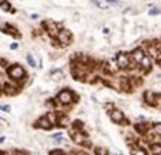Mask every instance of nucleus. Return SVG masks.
<instances>
[{
	"label": "nucleus",
	"instance_id": "nucleus-1",
	"mask_svg": "<svg viewBox=\"0 0 161 155\" xmlns=\"http://www.w3.org/2000/svg\"><path fill=\"white\" fill-rule=\"evenodd\" d=\"M8 73H9V76H11L12 79H21V78L25 75V73H24V69L21 66H18V64L12 66L11 69L8 70Z\"/></svg>",
	"mask_w": 161,
	"mask_h": 155
},
{
	"label": "nucleus",
	"instance_id": "nucleus-2",
	"mask_svg": "<svg viewBox=\"0 0 161 155\" xmlns=\"http://www.w3.org/2000/svg\"><path fill=\"white\" fill-rule=\"evenodd\" d=\"M72 98H73V94L69 90H63V91L58 94V102H61V103H70Z\"/></svg>",
	"mask_w": 161,
	"mask_h": 155
},
{
	"label": "nucleus",
	"instance_id": "nucleus-3",
	"mask_svg": "<svg viewBox=\"0 0 161 155\" xmlns=\"http://www.w3.org/2000/svg\"><path fill=\"white\" fill-rule=\"evenodd\" d=\"M116 64L119 66L121 69H125L127 66H128V57H127V54L119 52V54L116 55Z\"/></svg>",
	"mask_w": 161,
	"mask_h": 155
},
{
	"label": "nucleus",
	"instance_id": "nucleus-4",
	"mask_svg": "<svg viewBox=\"0 0 161 155\" xmlns=\"http://www.w3.org/2000/svg\"><path fill=\"white\" fill-rule=\"evenodd\" d=\"M110 118H112V121L114 122H116V124H119V122H122L124 121V113L121 112V110H112L110 112Z\"/></svg>",
	"mask_w": 161,
	"mask_h": 155
},
{
	"label": "nucleus",
	"instance_id": "nucleus-5",
	"mask_svg": "<svg viewBox=\"0 0 161 155\" xmlns=\"http://www.w3.org/2000/svg\"><path fill=\"white\" fill-rule=\"evenodd\" d=\"M131 55H133V60H134L136 63H142V61H143V58H145V54H143L142 49H134Z\"/></svg>",
	"mask_w": 161,
	"mask_h": 155
},
{
	"label": "nucleus",
	"instance_id": "nucleus-6",
	"mask_svg": "<svg viewBox=\"0 0 161 155\" xmlns=\"http://www.w3.org/2000/svg\"><path fill=\"white\" fill-rule=\"evenodd\" d=\"M37 127L48 130V128H51V127H52V122H51L49 119H48V118H40V119L37 121Z\"/></svg>",
	"mask_w": 161,
	"mask_h": 155
},
{
	"label": "nucleus",
	"instance_id": "nucleus-7",
	"mask_svg": "<svg viewBox=\"0 0 161 155\" xmlns=\"http://www.w3.org/2000/svg\"><path fill=\"white\" fill-rule=\"evenodd\" d=\"M145 98H146V102H148L149 104H157V102H155V96H154V92L146 91V92H145Z\"/></svg>",
	"mask_w": 161,
	"mask_h": 155
},
{
	"label": "nucleus",
	"instance_id": "nucleus-8",
	"mask_svg": "<svg viewBox=\"0 0 161 155\" xmlns=\"http://www.w3.org/2000/svg\"><path fill=\"white\" fill-rule=\"evenodd\" d=\"M58 39H60V42H63V43H67V40L70 39V33L67 30H63L60 33V36H58Z\"/></svg>",
	"mask_w": 161,
	"mask_h": 155
},
{
	"label": "nucleus",
	"instance_id": "nucleus-9",
	"mask_svg": "<svg viewBox=\"0 0 161 155\" xmlns=\"http://www.w3.org/2000/svg\"><path fill=\"white\" fill-rule=\"evenodd\" d=\"M148 127H149L148 124H137V125H136V131H139L140 134H143V133L148 130Z\"/></svg>",
	"mask_w": 161,
	"mask_h": 155
},
{
	"label": "nucleus",
	"instance_id": "nucleus-10",
	"mask_svg": "<svg viewBox=\"0 0 161 155\" xmlns=\"http://www.w3.org/2000/svg\"><path fill=\"white\" fill-rule=\"evenodd\" d=\"M151 151H152L154 155H161V145H152Z\"/></svg>",
	"mask_w": 161,
	"mask_h": 155
},
{
	"label": "nucleus",
	"instance_id": "nucleus-11",
	"mask_svg": "<svg viewBox=\"0 0 161 155\" xmlns=\"http://www.w3.org/2000/svg\"><path fill=\"white\" fill-rule=\"evenodd\" d=\"M140 64L143 66L145 69H149V67H151V60H149V58H148V57H145V58H143V61H142V63H140Z\"/></svg>",
	"mask_w": 161,
	"mask_h": 155
},
{
	"label": "nucleus",
	"instance_id": "nucleus-12",
	"mask_svg": "<svg viewBox=\"0 0 161 155\" xmlns=\"http://www.w3.org/2000/svg\"><path fill=\"white\" fill-rule=\"evenodd\" d=\"M52 78H54V79H61V78H63V72H60V70L54 72V73H52Z\"/></svg>",
	"mask_w": 161,
	"mask_h": 155
},
{
	"label": "nucleus",
	"instance_id": "nucleus-13",
	"mask_svg": "<svg viewBox=\"0 0 161 155\" xmlns=\"http://www.w3.org/2000/svg\"><path fill=\"white\" fill-rule=\"evenodd\" d=\"M154 131H155L158 136H161V122H157L155 125H154Z\"/></svg>",
	"mask_w": 161,
	"mask_h": 155
},
{
	"label": "nucleus",
	"instance_id": "nucleus-14",
	"mask_svg": "<svg viewBox=\"0 0 161 155\" xmlns=\"http://www.w3.org/2000/svg\"><path fill=\"white\" fill-rule=\"evenodd\" d=\"M133 155H146V151L142 149V148H139V149H134Z\"/></svg>",
	"mask_w": 161,
	"mask_h": 155
},
{
	"label": "nucleus",
	"instance_id": "nucleus-15",
	"mask_svg": "<svg viewBox=\"0 0 161 155\" xmlns=\"http://www.w3.org/2000/svg\"><path fill=\"white\" fill-rule=\"evenodd\" d=\"M73 140H75L76 143H82V142H84V137H82L80 134H76L75 137H73Z\"/></svg>",
	"mask_w": 161,
	"mask_h": 155
},
{
	"label": "nucleus",
	"instance_id": "nucleus-16",
	"mask_svg": "<svg viewBox=\"0 0 161 155\" xmlns=\"http://www.w3.org/2000/svg\"><path fill=\"white\" fill-rule=\"evenodd\" d=\"M27 61H29V64H30V66H33V67H35V66H36V63H35V58L31 57L30 54H29V55H27Z\"/></svg>",
	"mask_w": 161,
	"mask_h": 155
},
{
	"label": "nucleus",
	"instance_id": "nucleus-17",
	"mask_svg": "<svg viewBox=\"0 0 161 155\" xmlns=\"http://www.w3.org/2000/svg\"><path fill=\"white\" fill-rule=\"evenodd\" d=\"M96 152H97L98 155H106V151H102V148H97V151H96Z\"/></svg>",
	"mask_w": 161,
	"mask_h": 155
},
{
	"label": "nucleus",
	"instance_id": "nucleus-18",
	"mask_svg": "<svg viewBox=\"0 0 161 155\" xmlns=\"http://www.w3.org/2000/svg\"><path fill=\"white\" fill-rule=\"evenodd\" d=\"M2 110H3V112H9V110H11V108H9V106H2Z\"/></svg>",
	"mask_w": 161,
	"mask_h": 155
},
{
	"label": "nucleus",
	"instance_id": "nucleus-19",
	"mask_svg": "<svg viewBox=\"0 0 161 155\" xmlns=\"http://www.w3.org/2000/svg\"><path fill=\"white\" fill-rule=\"evenodd\" d=\"M151 14H152V15H155V14H158V9H152V11H151Z\"/></svg>",
	"mask_w": 161,
	"mask_h": 155
},
{
	"label": "nucleus",
	"instance_id": "nucleus-20",
	"mask_svg": "<svg viewBox=\"0 0 161 155\" xmlns=\"http://www.w3.org/2000/svg\"><path fill=\"white\" fill-rule=\"evenodd\" d=\"M51 155H64V154H61V152H51Z\"/></svg>",
	"mask_w": 161,
	"mask_h": 155
},
{
	"label": "nucleus",
	"instance_id": "nucleus-21",
	"mask_svg": "<svg viewBox=\"0 0 161 155\" xmlns=\"http://www.w3.org/2000/svg\"><path fill=\"white\" fill-rule=\"evenodd\" d=\"M37 18H39V17H37L36 14H33V15H31V19H37Z\"/></svg>",
	"mask_w": 161,
	"mask_h": 155
}]
</instances>
